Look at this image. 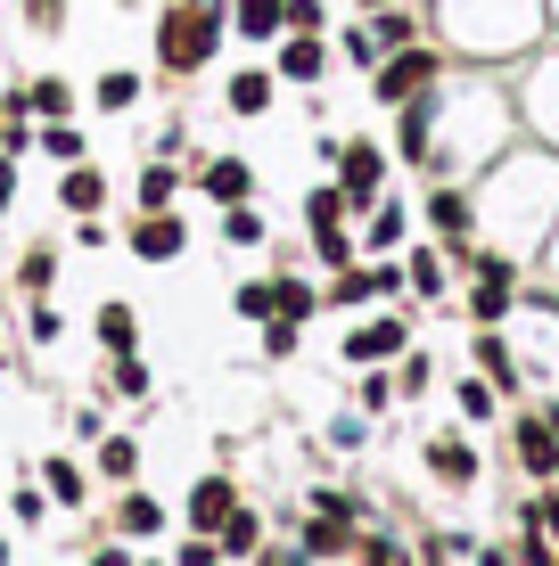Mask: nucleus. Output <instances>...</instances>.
I'll return each mask as SVG.
<instances>
[{"mask_svg":"<svg viewBox=\"0 0 559 566\" xmlns=\"http://www.w3.org/2000/svg\"><path fill=\"white\" fill-rule=\"evenodd\" d=\"M436 25H445L453 50L518 57L544 42V0H436Z\"/></svg>","mask_w":559,"mask_h":566,"instance_id":"f257e3e1","label":"nucleus"},{"mask_svg":"<svg viewBox=\"0 0 559 566\" xmlns=\"http://www.w3.org/2000/svg\"><path fill=\"white\" fill-rule=\"evenodd\" d=\"M230 42V0H165L157 17V74H206Z\"/></svg>","mask_w":559,"mask_h":566,"instance_id":"f03ea898","label":"nucleus"},{"mask_svg":"<svg viewBox=\"0 0 559 566\" xmlns=\"http://www.w3.org/2000/svg\"><path fill=\"white\" fill-rule=\"evenodd\" d=\"M445 83V50L428 42V33H420V42H403V50H387L371 66V99L379 107H403V99H420V91H436Z\"/></svg>","mask_w":559,"mask_h":566,"instance_id":"7ed1b4c3","label":"nucleus"},{"mask_svg":"<svg viewBox=\"0 0 559 566\" xmlns=\"http://www.w3.org/2000/svg\"><path fill=\"white\" fill-rule=\"evenodd\" d=\"M330 165H338V189H345L354 213H371L379 198H387V148H379V140H338Z\"/></svg>","mask_w":559,"mask_h":566,"instance_id":"20e7f679","label":"nucleus"},{"mask_svg":"<svg viewBox=\"0 0 559 566\" xmlns=\"http://www.w3.org/2000/svg\"><path fill=\"white\" fill-rule=\"evenodd\" d=\"M428 230L445 239L453 263H469V255H477V198H469L460 181H436V189H428Z\"/></svg>","mask_w":559,"mask_h":566,"instance_id":"39448f33","label":"nucleus"},{"mask_svg":"<svg viewBox=\"0 0 559 566\" xmlns=\"http://www.w3.org/2000/svg\"><path fill=\"white\" fill-rule=\"evenodd\" d=\"M403 354H412V321L403 312H379V321L345 328V361L354 369H379V361H403Z\"/></svg>","mask_w":559,"mask_h":566,"instance_id":"423d86ee","label":"nucleus"},{"mask_svg":"<svg viewBox=\"0 0 559 566\" xmlns=\"http://www.w3.org/2000/svg\"><path fill=\"white\" fill-rule=\"evenodd\" d=\"M387 156H403V165L428 172V156H436V91H420V99L395 107V148Z\"/></svg>","mask_w":559,"mask_h":566,"instance_id":"0eeeda50","label":"nucleus"},{"mask_svg":"<svg viewBox=\"0 0 559 566\" xmlns=\"http://www.w3.org/2000/svg\"><path fill=\"white\" fill-rule=\"evenodd\" d=\"M132 255H141V263H182V255H189V222H182L173 206L141 213V222H132Z\"/></svg>","mask_w":559,"mask_h":566,"instance_id":"6e6552de","label":"nucleus"},{"mask_svg":"<svg viewBox=\"0 0 559 566\" xmlns=\"http://www.w3.org/2000/svg\"><path fill=\"white\" fill-rule=\"evenodd\" d=\"M280 57H272V74H280V83H297V91H313L321 83V74H330V42H321V33H280V42H272Z\"/></svg>","mask_w":559,"mask_h":566,"instance_id":"1a4fd4ad","label":"nucleus"},{"mask_svg":"<svg viewBox=\"0 0 559 566\" xmlns=\"http://www.w3.org/2000/svg\"><path fill=\"white\" fill-rule=\"evenodd\" d=\"M510 443H518V468L527 476H559V436H551V419L544 411H518V427H510Z\"/></svg>","mask_w":559,"mask_h":566,"instance_id":"9d476101","label":"nucleus"},{"mask_svg":"<svg viewBox=\"0 0 559 566\" xmlns=\"http://www.w3.org/2000/svg\"><path fill=\"white\" fill-rule=\"evenodd\" d=\"M198 189H206L215 206H247V198H256V165H247V156H206V165H198Z\"/></svg>","mask_w":559,"mask_h":566,"instance_id":"9b49d317","label":"nucleus"},{"mask_svg":"<svg viewBox=\"0 0 559 566\" xmlns=\"http://www.w3.org/2000/svg\"><path fill=\"white\" fill-rule=\"evenodd\" d=\"M403 239H412V206L403 198H379L362 213V255H403Z\"/></svg>","mask_w":559,"mask_h":566,"instance_id":"f8f14e48","label":"nucleus"},{"mask_svg":"<svg viewBox=\"0 0 559 566\" xmlns=\"http://www.w3.org/2000/svg\"><path fill=\"white\" fill-rule=\"evenodd\" d=\"M272 99H280V74H272V66H239V74L222 83V107H230V115H263Z\"/></svg>","mask_w":559,"mask_h":566,"instance_id":"ddd939ff","label":"nucleus"},{"mask_svg":"<svg viewBox=\"0 0 559 566\" xmlns=\"http://www.w3.org/2000/svg\"><path fill=\"white\" fill-rule=\"evenodd\" d=\"M58 206H66L74 222H83V213H100V206H107V172L91 165V156H83V165H66V181H58Z\"/></svg>","mask_w":559,"mask_h":566,"instance_id":"4468645a","label":"nucleus"},{"mask_svg":"<svg viewBox=\"0 0 559 566\" xmlns=\"http://www.w3.org/2000/svg\"><path fill=\"white\" fill-rule=\"evenodd\" d=\"M527 115L544 140H559V57H544V66L527 74Z\"/></svg>","mask_w":559,"mask_h":566,"instance_id":"2eb2a0df","label":"nucleus"},{"mask_svg":"<svg viewBox=\"0 0 559 566\" xmlns=\"http://www.w3.org/2000/svg\"><path fill=\"white\" fill-rule=\"evenodd\" d=\"M239 510V493H230V476H198L189 484V525H198V534H215V525Z\"/></svg>","mask_w":559,"mask_h":566,"instance_id":"dca6fc26","label":"nucleus"},{"mask_svg":"<svg viewBox=\"0 0 559 566\" xmlns=\"http://www.w3.org/2000/svg\"><path fill=\"white\" fill-rule=\"evenodd\" d=\"M288 25V0H230V33H247V42H280Z\"/></svg>","mask_w":559,"mask_h":566,"instance_id":"f3484780","label":"nucleus"},{"mask_svg":"<svg viewBox=\"0 0 559 566\" xmlns=\"http://www.w3.org/2000/svg\"><path fill=\"white\" fill-rule=\"evenodd\" d=\"M469 354H477V369H486L503 395L518 386V361H510V337H503V328H469Z\"/></svg>","mask_w":559,"mask_h":566,"instance_id":"a211bd4d","label":"nucleus"},{"mask_svg":"<svg viewBox=\"0 0 559 566\" xmlns=\"http://www.w3.org/2000/svg\"><path fill=\"white\" fill-rule=\"evenodd\" d=\"M313 312H321V287L313 280H297V271H280V280H272V321H313Z\"/></svg>","mask_w":559,"mask_h":566,"instance_id":"6ab92c4d","label":"nucleus"},{"mask_svg":"<svg viewBox=\"0 0 559 566\" xmlns=\"http://www.w3.org/2000/svg\"><path fill=\"white\" fill-rule=\"evenodd\" d=\"M403 280H412V296H445V287H453V255L412 247V255H403Z\"/></svg>","mask_w":559,"mask_h":566,"instance_id":"aec40b11","label":"nucleus"},{"mask_svg":"<svg viewBox=\"0 0 559 566\" xmlns=\"http://www.w3.org/2000/svg\"><path fill=\"white\" fill-rule=\"evenodd\" d=\"M91 328H100V345H107V354H132V345H141V312H132L124 296L100 304V321H91Z\"/></svg>","mask_w":559,"mask_h":566,"instance_id":"412c9836","label":"nucleus"},{"mask_svg":"<svg viewBox=\"0 0 559 566\" xmlns=\"http://www.w3.org/2000/svg\"><path fill=\"white\" fill-rule=\"evenodd\" d=\"M25 107L42 115V124H58V115H74V83H66V74H33V83H25Z\"/></svg>","mask_w":559,"mask_h":566,"instance_id":"4be33fe9","label":"nucleus"},{"mask_svg":"<svg viewBox=\"0 0 559 566\" xmlns=\"http://www.w3.org/2000/svg\"><path fill=\"white\" fill-rule=\"evenodd\" d=\"M428 468H436L445 484H477V452H469L460 436H436V443H428Z\"/></svg>","mask_w":559,"mask_h":566,"instance_id":"5701e85b","label":"nucleus"},{"mask_svg":"<svg viewBox=\"0 0 559 566\" xmlns=\"http://www.w3.org/2000/svg\"><path fill=\"white\" fill-rule=\"evenodd\" d=\"M182 198V172H173V156H148L141 165V213H157V206H173Z\"/></svg>","mask_w":559,"mask_h":566,"instance_id":"b1692460","label":"nucleus"},{"mask_svg":"<svg viewBox=\"0 0 559 566\" xmlns=\"http://www.w3.org/2000/svg\"><path fill=\"white\" fill-rule=\"evenodd\" d=\"M33 148H42V156H58V165H83V124H74V115H58V124H42V132H33Z\"/></svg>","mask_w":559,"mask_h":566,"instance_id":"393cba45","label":"nucleus"},{"mask_svg":"<svg viewBox=\"0 0 559 566\" xmlns=\"http://www.w3.org/2000/svg\"><path fill=\"white\" fill-rule=\"evenodd\" d=\"M371 33H379V50L420 42V17H412V0H395V9H371Z\"/></svg>","mask_w":559,"mask_h":566,"instance_id":"a878e982","label":"nucleus"},{"mask_svg":"<svg viewBox=\"0 0 559 566\" xmlns=\"http://www.w3.org/2000/svg\"><path fill=\"white\" fill-rule=\"evenodd\" d=\"M91 99H100L107 115H124V107H141V74H132V66H107V74H100V83H91Z\"/></svg>","mask_w":559,"mask_h":566,"instance_id":"bb28decb","label":"nucleus"},{"mask_svg":"<svg viewBox=\"0 0 559 566\" xmlns=\"http://www.w3.org/2000/svg\"><path fill=\"white\" fill-rule=\"evenodd\" d=\"M215 542H222V551H230V558H247V551H263V517H256V510H230V517L215 525Z\"/></svg>","mask_w":559,"mask_h":566,"instance_id":"cd10ccee","label":"nucleus"},{"mask_svg":"<svg viewBox=\"0 0 559 566\" xmlns=\"http://www.w3.org/2000/svg\"><path fill=\"white\" fill-rule=\"evenodd\" d=\"M313 263H321V271H345V263H362V247L345 239V222H330V230H313Z\"/></svg>","mask_w":559,"mask_h":566,"instance_id":"c85d7f7f","label":"nucleus"},{"mask_svg":"<svg viewBox=\"0 0 559 566\" xmlns=\"http://www.w3.org/2000/svg\"><path fill=\"white\" fill-rule=\"evenodd\" d=\"M453 402H460V419H494V411H503V386H494V378H477V369H469Z\"/></svg>","mask_w":559,"mask_h":566,"instance_id":"c756f323","label":"nucleus"},{"mask_svg":"<svg viewBox=\"0 0 559 566\" xmlns=\"http://www.w3.org/2000/svg\"><path fill=\"white\" fill-rule=\"evenodd\" d=\"M330 50L345 57V66H362V74H371V66H379V57H387V50H379V33H371V25H345V33H338V42H330Z\"/></svg>","mask_w":559,"mask_h":566,"instance_id":"7c9ffc66","label":"nucleus"},{"mask_svg":"<svg viewBox=\"0 0 559 566\" xmlns=\"http://www.w3.org/2000/svg\"><path fill=\"white\" fill-rule=\"evenodd\" d=\"M345 213H354V206H345V189L321 181L313 198H304V230H330V222H345Z\"/></svg>","mask_w":559,"mask_h":566,"instance_id":"2f4dec72","label":"nucleus"},{"mask_svg":"<svg viewBox=\"0 0 559 566\" xmlns=\"http://www.w3.org/2000/svg\"><path fill=\"white\" fill-rule=\"evenodd\" d=\"M115 395H132V402H148V395H157V378H148L141 345H132V354H115Z\"/></svg>","mask_w":559,"mask_h":566,"instance_id":"473e14b6","label":"nucleus"},{"mask_svg":"<svg viewBox=\"0 0 559 566\" xmlns=\"http://www.w3.org/2000/svg\"><path fill=\"white\" fill-rule=\"evenodd\" d=\"M345 542H354V525H338V517H313V525H304V558H338Z\"/></svg>","mask_w":559,"mask_h":566,"instance_id":"72a5a7b5","label":"nucleus"},{"mask_svg":"<svg viewBox=\"0 0 559 566\" xmlns=\"http://www.w3.org/2000/svg\"><path fill=\"white\" fill-rule=\"evenodd\" d=\"M100 468H107V476H141V443H132V436H100Z\"/></svg>","mask_w":559,"mask_h":566,"instance_id":"f704fd0d","label":"nucleus"},{"mask_svg":"<svg viewBox=\"0 0 559 566\" xmlns=\"http://www.w3.org/2000/svg\"><path fill=\"white\" fill-rule=\"evenodd\" d=\"M222 239L230 247H263V213L256 206H222Z\"/></svg>","mask_w":559,"mask_h":566,"instance_id":"c9c22d12","label":"nucleus"},{"mask_svg":"<svg viewBox=\"0 0 559 566\" xmlns=\"http://www.w3.org/2000/svg\"><path fill=\"white\" fill-rule=\"evenodd\" d=\"M428 386H436V361H428V354L412 345V354L395 361V395H428Z\"/></svg>","mask_w":559,"mask_h":566,"instance_id":"e433bc0d","label":"nucleus"},{"mask_svg":"<svg viewBox=\"0 0 559 566\" xmlns=\"http://www.w3.org/2000/svg\"><path fill=\"white\" fill-rule=\"evenodd\" d=\"M42 493L74 510V501H83V468H74V460H50V468H42Z\"/></svg>","mask_w":559,"mask_h":566,"instance_id":"4c0bfd02","label":"nucleus"},{"mask_svg":"<svg viewBox=\"0 0 559 566\" xmlns=\"http://www.w3.org/2000/svg\"><path fill=\"white\" fill-rule=\"evenodd\" d=\"M50 280H58V255H50V247H33V255L17 263V287H25V296H50Z\"/></svg>","mask_w":559,"mask_h":566,"instance_id":"58836bf2","label":"nucleus"},{"mask_svg":"<svg viewBox=\"0 0 559 566\" xmlns=\"http://www.w3.org/2000/svg\"><path fill=\"white\" fill-rule=\"evenodd\" d=\"M230 304H239V321H272V280H239V296H230Z\"/></svg>","mask_w":559,"mask_h":566,"instance_id":"ea45409f","label":"nucleus"},{"mask_svg":"<svg viewBox=\"0 0 559 566\" xmlns=\"http://www.w3.org/2000/svg\"><path fill=\"white\" fill-rule=\"evenodd\" d=\"M115 525L148 542V534H157V525H165V510H157V501H148V493H132V501H124V517H115Z\"/></svg>","mask_w":559,"mask_h":566,"instance_id":"a19ab883","label":"nucleus"},{"mask_svg":"<svg viewBox=\"0 0 559 566\" xmlns=\"http://www.w3.org/2000/svg\"><path fill=\"white\" fill-rule=\"evenodd\" d=\"M280 33H330V0H288V25Z\"/></svg>","mask_w":559,"mask_h":566,"instance_id":"79ce46f5","label":"nucleus"},{"mask_svg":"<svg viewBox=\"0 0 559 566\" xmlns=\"http://www.w3.org/2000/svg\"><path fill=\"white\" fill-rule=\"evenodd\" d=\"M527 525H544V534L559 542V484H544V493L527 501Z\"/></svg>","mask_w":559,"mask_h":566,"instance_id":"37998d69","label":"nucleus"},{"mask_svg":"<svg viewBox=\"0 0 559 566\" xmlns=\"http://www.w3.org/2000/svg\"><path fill=\"white\" fill-rule=\"evenodd\" d=\"M263 354H280V361L297 354V321H263Z\"/></svg>","mask_w":559,"mask_h":566,"instance_id":"c03bdc74","label":"nucleus"},{"mask_svg":"<svg viewBox=\"0 0 559 566\" xmlns=\"http://www.w3.org/2000/svg\"><path fill=\"white\" fill-rule=\"evenodd\" d=\"M25 328H33V345H50V337H66V321H58V312H50L42 296H33V321H25Z\"/></svg>","mask_w":559,"mask_h":566,"instance_id":"a18cd8bd","label":"nucleus"},{"mask_svg":"<svg viewBox=\"0 0 559 566\" xmlns=\"http://www.w3.org/2000/svg\"><path fill=\"white\" fill-rule=\"evenodd\" d=\"M387 402H395V378H379V369H371V378H362V411H387Z\"/></svg>","mask_w":559,"mask_h":566,"instance_id":"49530a36","label":"nucleus"},{"mask_svg":"<svg viewBox=\"0 0 559 566\" xmlns=\"http://www.w3.org/2000/svg\"><path fill=\"white\" fill-rule=\"evenodd\" d=\"M25 17H33V33H58V25H66V9H58V0H25Z\"/></svg>","mask_w":559,"mask_h":566,"instance_id":"de8ad7c7","label":"nucleus"},{"mask_svg":"<svg viewBox=\"0 0 559 566\" xmlns=\"http://www.w3.org/2000/svg\"><path fill=\"white\" fill-rule=\"evenodd\" d=\"M215 558H222V542H215V534H198V542L182 551V566H215Z\"/></svg>","mask_w":559,"mask_h":566,"instance_id":"09e8293b","label":"nucleus"},{"mask_svg":"<svg viewBox=\"0 0 559 566\" xmlns=\"http://www.w3.org/2000/svg\"><path fill=\"white\" fill-rule=\"evenodd\" d=\"M9 206H17V156H0V222H9Z\"/></svg>","mask_w":559,"mask_h":566,"instance_id":"8fccbe9b","label":"nucleus"},{"mask_svg":"<svg viewBox=\"0 0 559 566\" xmlns=\"http://www.w3.org/2000/svg\"><path fill=\"white\" fill-rule=\"evenodd\" d=\"M362 566H403V558L387 551V542H371V551H362Z\"/></svg>","mask_w":559,"mask_h":566,"instance_id":"3c124183","label":"nucleus"},{"mask_svg":"<svg viewBox=\"0 0 559 566\" xmlns=\"http://www.w3.org/2000/svg\"><path fill=\"white\" fill-rule=\"evenodd\" d=\"M263 566H313L304 551H263Z\"/></svg>","mask_w":559,"mask_h":566,"instance_id":"603ef678","label":"nucleus"},{"mask_svg":"<svg viewBox=\"0 0 559 566\" xmlns=\"http://www.w3.org/2000/svg\"><path fill=\"white\" fill-rule=\"evenodd\" d=\"M91 566H132V558H124V551H100V558H91Z\"/></svg>","mask_w":559,"mask_h":566,"instance_id":"864d4df0","label":"nucleus"},{"mask_svg":"<svg viewBox=\"0 0 559 566\" xmlns=\"http://www.w3.org/2000/svg\"><path fill=\"white\" fill-rule=\"evenodd\" d=\"M354 9H362V17H371V9H395V0H354Z\"/></svg>","mask_w":559,"mask_h":566,"instance_id":"5fc2aeb1","label":"nucleus"},{"mask_svg":"<svg viewBox=\"0 0 559 566\" xmlns=\"http://www.w3.org/2000/svg\"><path fill=\"white\" fill-rule=\"evenodd\" d=\"M544 419H551V436H559V402H551V411H544Z\"/></svg>","mask_w":559,"mask_h":566,"instance_id":"6e6d98bb","label":"nucleus"},{"mask_svg":"<svg viewBox=\"0 0 559 566\" xmlns=\"http://www.w3.org/2000/svg\"><path fill=\"white\" fill-rule=\"evenodd\" d=\"M0 566H9V542H0Z\"/></svg>","mask_w":559,"mask_h":566,"instance_id":"4d7b16f0","label":"nucleus"},{"mask_svg":"<svg viewBox=\"0 0 559 566\" xmlns=\"http://www.w3.org/2000/svg\"><path fill=\"white\" fill-rule=\"evenodd\" d=\"M0 361H9V345H0Z\"/></svg>","mask_w":559,"mask_h":566,"instance_id":"13d9d810","label":"nucleus"},{"mask_svg":"<svg viewBox=\"0 0 559 566\" xmlns=\"http://www.w3.org/2000/svg\"><path fill=\"white\" fill-rule=\"evenodd\" d=\"M551 17H559V0H551Z\"/></svg>","mask_w":559,"mask_h":566,"instance_id":"bf43d9fd","label":"nucleus"}]
</instances>
